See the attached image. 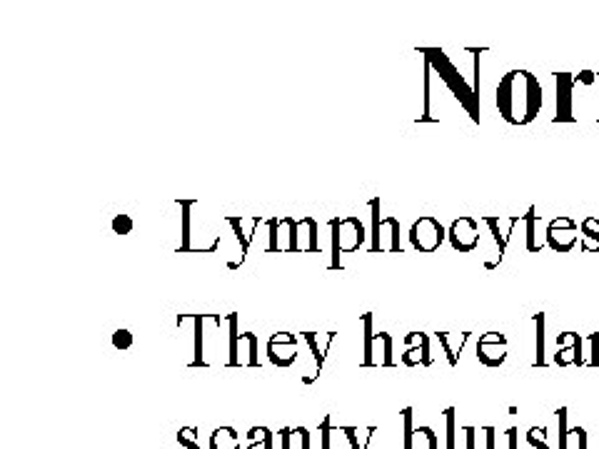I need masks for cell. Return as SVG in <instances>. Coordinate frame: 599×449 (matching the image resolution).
<instances>
[{
    "mask_svg": "<svg viewBox=\"0 0 599 449\" xmlns=\"http://www.w3.org/2000/svg\"><path fill=\"white\" fill-rule=\"evenodd\" d=\"M495 103L505 123L530 125L540 115L542 103H545L540 80L530 70H510V73L502 75L500 85H497Z\"/></svg>",
    "mask_w": 599,
    "mask_h": 449,
    "instance_id": "obj_1",
    "label": "cell"
},
{
    "mask_svg": "<svg viewBox=\"0 0 599 449\" xmlns=\"http://www.w3.org/2000/svg\"><path fill=\"white\" fill-rule=\"evenodd\" d=\"M420 53L425 55L427 63L432 65V70L440 73V78L445 80L447 88L452 90V95L460 100L462 108H465L467 113H470V118L477 123V120H480V95H477L475 90L467 85V80L457 73V68L450 63V58L437 48H420Z\"/></svg>",
    "mask_w": 599,
    "mask_h": 449,
    "instance_id": "obj_2",
    "label": "cell"
},
{
    "mask_svg": "<svg viewBox=\"0 0 599 449\" xmlns=\"http://www.w3.org/2000/svg\"><path fill=\"white\" fill-rule=\"evenodd\" d=\"M447 230L442 223L432 215H422L420 220H415L410 227V245L415 247L422 255H430V252L440 250V245L445 242Z\"/></svg>",
    "mask_w": 599,
    "mask_h": 449,
    "instance_id": "obj_3",
    "label": "cell"
},
{
    "mask_svg": "<svg viewBox=\"0 0 599 449\" xmlns=\"http://www.w3.org/2000/svg\"><path fill=\"white\" fill-rule=\"evenodd\" d=\"M577 232H580V225L572 218H567V215H562V218L552 220V223L547 225V247H552V250L560 252V255H567V252L575 250L577 240H580Z\"/></svg>",
    "mask_w": 599,
    "mask_h": 449,
    "instance_id": "obj_4",
    "label": "cell"
},
{
    "mask_svg": "<svg viewBox=\"0 0 599 449\" xmlns=\"http://www.w3.org/2000/svg\"><path fill=\"white\" fill-rule=\"evenodd\" d=\"M447 240L457 252H472L480 245V225L470 215H462L447 230Z\"/></svg>",
    "mask_w": 599,
    "mask_h": 449,
    "instance_id": "obj_5",
    "label": "cell"
},
{
    "mask_svg": "<svg viewBox=\"0 0 599 449\" xmlns=\"http://www.w3.org/2000/svg\"><path fill=\"white\" fill-rule=\"evenodd\" d=\"M477 360L487 367H500L507 360V337L502 332H487L477 342Z\"/></svg>",
    "mask_w": 599,
    "mask_h": 449,
    "instance_id": "obj_6",
    "label": "cell"
},
{
    "mask_svg": "<svg viewBox=\"0 0 599 449\" xmlns=\"http://www.w3.org/2000/svg\"><path fill=\"white\" fill-rule=\"evenodd\" d=\"M557 83V115L555 123H575V110H572V88L577 78L570 73H555Z\"/></svg>",
    "mask_w": 599,
    "mask_h": 449,
    "instance_id": "obj_7",
    "label": "cell"
},
{
    "mask_svg": "<svg viewBox=\"0 0 599 449\" xmlns=\"http://www.w3.org/2000/svg\"><path fill=\"white\" fill-rule=\"evenodd\" d=\"M555 362L560 367L587 365L585 357H582V337L577 332H562V335H557Z\"/></svg>",
    "mask_w": 599,
    "mask_h": 449,
    "instance_id": "obj_8",
    "label": "cell"
},
{
    "mask_svg": "<svg viewBox=\"0 0 599 449\" xmlns=\"http://www.w3.org/2000/svg\"><path fill=\"white\" fill-rule=\"evenodd\" d=\"M290 335H293V332H275V335L268 340V350L265 352H268V360L273 362L275 367H290L295 365V360H298V350L293 352L283 350V345L290 340Z\"/></svg>",
    "mask_w": 599,
    "mask_h": 449,
    "instance_id": "obj_9",
    "label": "cell"
},
{
    "mask_svg": "<svg viewBox=\"0 0 599 449\" xmlns=\"http://www.w3.org/2000/svg\"><path fill=\"white\" fill-rule=\"evenodd\" d=\"M302 337H305L307 347H310V350H312V357H315V372H312V375H305V377H302V382H305V385H310V382H315L317 377H320L322 365H325V355H327V350H330V347H332V342H335L337 332H327L325 350H322V352H320V347H317V332H302Z\"/></svg>",
    "mask_w": 599,
    "mask_h": 449,
    "instance_id": "obj_10",
    "label": "cell"
},
{
    "mask_svg": "<svg viewBox=\"0 0 599 449\" xmlns=\"http://www.w3.org/2000/svg\"><path fill=\"white\" fill-rule=\"evenodd\" d=\"M417 340H420V345L417 347H407L405 355H402V365L407 367H430L432 365V355H430V337L425 335V332H417Z\"/></svg>",
    "mask_w": 599,
    "mask_h": 449,
    "instance_id": "obj_11",
    "label": "cell"
},
{
    "mask_svg": "<svg viewBox=\"0 0 599 449\" xmlns=\"http://www.w3.org/2000/svg\"><path fill=\"white\" fill-rule=\"evenodd\" d=\"M180 208V223H183V235H180V247L175 252L178 255H188V252H193V245H190V210H193L195 200H175Z\"/></svg>",
    "mask_w": 599,
    "mask_h": 449,
    "instance_id": "obj_12",
    "label": "cell"
},
{
    "mask_svg": "<svg viewBox=\"0 0 599 449\" xmlns=\"http://www.w3.org/2000/svg\"><path fill=\"white\" fill-rule=\"evenodd\" d=\"M580 235H582V252H599V218L590 215L580 223Z\"/></svg>",
    "mask_w": 599,
    "mask_h": 449,
    "instance_id": "obj_13",
    "label": "cell"
},
{
    "mask_svg": "<svg viewBox=\"0 0 599 449\" xmlns=\"http://www.w3.org/2000/svg\"><path fill=\"white\" fill-rule=\"evenodd\" d=\"M225 220H228V225L233 227L235 237H238V242H240V262H230L228 270H238V267L245 262V257H248L250 235H245V232H243V215H240V218H238V215H230V218H225Z\"/></svg>",
    "mask_w": 599,
    "mask_h": 449,
    "instance_id": "obj_14",
    "label": "cell"
},
{
    "mask_svg": "<svg viewBox=\"0 0 599 449\" xmlns=\"http://www.w3.org/2000/svg\"><path fill=\"white\" fill-rule=\"evenodd\" d=\"M362 327H365V337H362V365L370 367L375 365V347H372V342H375L377 332L372 330V312H367V315H362Z\"/></svg>",
    "mask_w": 599,
    "mask_h": 449,
    "instance_id": "obj_15",
    "label": "cell"
},
{
    "mask_svg": "<svg viewBox=\"0 0 599 449\" xmlns=\"http://www.w3.org/2000/svg\"><path fill=\"white\" fill-rule=\"evenodd\" d=\"M190 320H193L195 325V350H193V362H190V367H208V360H205V352H203V322L208 320L210 315H188Z\"/></svg>",
    "mask_w": 599,
    "mask_h": 449,
    "instance_id": "obj_16",
    "label": "cell"
},
{
    "mask_svg": "<svg viewBox=\"0 0 599 449\" xmlns=\"http://www.w3.org/2000/svg\"><path fill=\"white\" fill-rule=\"evenodd\" d=\"M370 210H372V232H370V252L372 255H377V252H382L385 247H382V220H380V198H372L370 200Z\"/></svg>",
    "mask_w": 599,
    "mask_h": 449,
    "instance_id": "obj_17",
    "label": "cell"
},
{
    "mask_svg": "<svg viewBox=\"0 0 599 449\" xmlns=\"http://www.w3.org/2000/svg\"><path fill=\"white\" fill-rule=\"evenodd\" d=\"M228 327H230V357L228 365L238 367L240 365V342H243V335L238 330V312H230L228 315Z\"/></svg>",
    "mask_w": 599,
    "mask_h": 449,
    "instance_id": "obj_18",
    "label": "cell"
},
{
    "mask_svg": "<svg viewBox=\"0 0 599 449\" xmlns=\"http://www.w3.org/2000/svg\"><path fill=\"white\" fill-rule=\"evenodd\" d=\"M330 230H332V260H330V270H342V220L340 218H332L330 220Z\"/></svg>",
    "mask_w": 599,
    "mask_h": 449,
    "instance_id": "obj_19",
    "label": "cell"
},
{
    "mask_svg": "<svg viewBox=\"0 0 599 449\" xmlns=\"http://www.w3.org/2000/svg\"><path fill=\"white\" fill-rule=\"evenodd\" d=\"M537 218H540V215H537V208L535 205H532L530 210H527V215H525V227H527V252H540V247H542V242H537V232H535V225H537Z\"/></svg>",
    "mask_w": 599,
    "mask_h": 449,
    "instance_id": "obj_20",
    "label": "cell"
},
{
    "mask_svg": "<svg viewBox=\"0 0 599 449\" xmlns=\"http://www.w3.org/2000/svg\"><path fill=\"white\" fill-rule=\"evenodd\" d=\"M470 335H472V332H462V342H460V345H457V350H455V347L450 345V332H437V340H440V345L445 347V355H447V360H450L452 367L457 365V355H460V352H462L465 342L470 340Z\"/></svg>",
    "mask_w": 599,
    "mask_h": 449,
    "instance_id": "obj_21",
    "label": "cell"
},
{
    "mask_svg": "<svg viewBox=\"0 0 599 449\" xmlns=\"http://www.w3.org/2000/svg\"><path fill=\"white\" fill-rule=\"evenodd\" d=\"M535 327H537V367H545V315L537 312L535 315Z\"/></svg>",
    "mask_w": 599,
    "mask_h": 449,
    "instance_id": "obj_22",
    "label": "cell"
},
{
    "mask_svg": "<svg viewBox=\"0 0 599 449\" xmlns=\"http://www.w3.org/2000/svg\"><path fill=\"white\" fill-rule=\"evenodd\" d=\"M302 225H307V230H310V240H307L305 252H320V225H317L315 218H302Z\"/></svg>",
    "mask_w": 599,
    "mask_h": 449,
    "instance_id": "obj_23",
    "label": "cell"
},
{
    "mask_svg": "<svg viewBox=\"0 0 599 449\" xmlns=\"http://www.w3.org/2000/svg\"><path fill=\"white\" fill-rule=\"evenodd\" d=\"M283 225H288V245H285V252H302L300 240H298V232H300V220L295 218H283Z\"/></svg>",
    "mask_w": 599,
    "mask_h": 449,
    "instance_id": "obj_24",
    "label": "cell"
},
{
    "mask_svg": "<svg viewBox=\"0 0 599 449\" xmlns=\"http://www.w3.org/2000/svg\"><path fill=\"white\" fill-rule=\"evenodd\" d=\"M482 223L490 227L492 235H495V245L500 247V257H502V255H505V250H507V237L500 232V220L492 218V215H487V218H482Z\"/></svg>",
    "mask_w": 599,
    "mask_h": 449,
    "instance_id": "obj_25",
    "label": "cell"
},
{
    "mask_svg": "<svg viewBox=\"0 0 599 449\" xmlns=\"http://www.w3.org/2000/svg\"><path fill=\"white\" fill-rule=\"evenodd\" d=\"M280 225H283V218L268 220L270 240H268V247H265V252H283V247H280V240H278V227Z\"/></svg>",
    "mask_w": 599,
    "mask_h": 449,
    "instance_id": "obj_26",
    "label": "cell"
},
{
    "mask_svg": "<svg viewBox=\"0 0 599 449\" xmlns=\"http://www.w3.org/2000/svg\"><path fill=\"white\" fill-rule=\"evenodd\" d=\"M347 223L355 227V245H352V252H357L362 245H365L367 237H370V235L365 232V225H362V220L355 218V215H350V218H347Z\"/></svg>",
    "mask_w": 599,
    "mask_h": 449,
    "instance_id": "obj_27",
    "label": "cell"
},
{
    "mask_svg": "<svg viewBox=\"0 0 599 449\" xmlns=\"http://www.w3.org/2000/svg\"><path fill=\"white\" fill-rule=\"evenodd\" d=\"M377 340L382 342V365L392 367L395 360H392V337L390 332H377Z\"/></svg>",
    "mask_w": 599,
    "mask_h": 449,
    "instance_id": "obj_28",
    "label": "cell"
},
{
    "mask_svg": "<svg viewBox=\"0 0 599 449\" xmlns=\"http://www.w3.org/2000/svg\"><path fill=\"white\" fill-rule=\"evenodd\" d=\"M385 223V220H382ZM387 227L392 230V242H390V252H395V255H402V242H400V220L397 218H387Z\"/></svg>",
    "mask_w": 599,
    "mask_h": 449,
    "instance_id": "obj_29",
    "label": "cell"
},
{
    "mask_svg": "<svg viewBox=\"0 0 599 449\" xmlns=\"http://www.w3.org/2000/svg\"><path fill=\"white\" fill-rule=\"evenodd\" d=\"M133 227H135V223H133V218H130V215H115V218H113V232H115V235H130V232H133Z\"/></svg>",
    "mask_w": 599,
    "mask_h": 449,
    "instance_id": "obj_30",
    "label": "cell"
},
{
    "mask_svg": "<svg viewBox=\"0 0 599 449\" xmlns=\"http://www.w3.org/2000/svg\"><path fill=\"white\" fill-rule=\"evenodd\" d=\"M113 347H115V350H130V347H133V332H130V330H115L113 332Z\"/></svg>",
    "mask_w": 599,
    "mask_h": 449,
    "instance_id": "obj_31",
    "label": "cell"
},
{
    "mask_svg": "<svg viewBox=\"0 0 599 449\" xmlns=\"http://www.w3.org/2000/svg\"><path fill=\"white\" fill-rule=\"evenodd\" d=\"M243 340L250 345L248 365H250V367H260V357H258V335H255V332H245Z\"/></svg>",
    "mask_w": 599,
    "mask_h": 449,
    "instance_id": "obj_32",
    "label": "cell"
},
{
    "mask_svg": "<svg viewBox=\"0 0 599 449\" xmlns=\"http://www.w3.org/2000/svg\"><path fill=\"white\" fill-rule=\"evenodd\" d=\"M590 342H592V360L587 362V365L599 367V332H595V335L590 337Z\"/></svg>",
    "mask_w": 599,
    "mask_h": 449,
    "instance_id": "obj_33",
    "label": "cell"
},
{
    "mask_svg": "<svg viewBox=\"0 0 599 449\" xmlns=\"http://www.w3.org/2000/svg\"><path fill=\"white\" fill-rule=\"evenodd\" d=\"M218 250H220V235L215 237L213 245L210 247H200V250H193V252H198V255H213V252H218Z\"/></svg>",
    "mask_w": 599,
    "mask_h": 449,
    "instance_id": "obj_34",
    "label": "cell"
},
{
    "mask_svg": "<svg viewBox=\"0 0 599 449\" xmlns=\"http://www.w3.org/2000/svg\"><path fill=\"white\" fill-rule=\"evenodd\" d=\"M327 437H330V420L322 422V442H325V449H327Z\"/></svg>",
    "mask_w": 599,
    "mask_h": 449,
    "instance_id": "obj_35",
    "label": "cell"
},
{
    "mask_svg": "<svg viewBox=\"0 0 599 449\" xmlns=\"http://www.w3.org/2000/svg\"><path fill=\"white\" fill-rule=\"evenodd\" d=\"M577 80H582V83H595V73L585 70V73H580V78H577Z\"/></svg>",
    "mask_w": 599,
    "mask_h": 449,
    "instance_id": "obj_36",
    "label": "cell"
},
{
    "mask_svg": "<svg viewBox=\"0 0 599 449\" xmlns=\"http://www.w3.org/2000/svg\"><path fill=\"white\" fill-rule=\"evenodd\" d=\"M452 415H455V412L447 410V422H450V432H452ZM450 449H452V435H450Z\"/></svg>",
    "mask_w": 599,
    "mask_h": 449,
    "instance_id": "obj_37",
    "label": "cell"
},
{
    "mask_svg": "<svg viewBox=\"0 0 599 449\" xmlns=\"http://www.w3.org/2000/svg\"><path fill=\"white\" fill-rule=\"evenodd\" d=\"M288 435H290V432L283 430V449H288Z\"/></svg>",
    "mask_w": 599,
    "mask_h": 449,
    "instance_id": "obj_38",
    "label": "cell"
}]
</instances>
